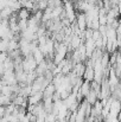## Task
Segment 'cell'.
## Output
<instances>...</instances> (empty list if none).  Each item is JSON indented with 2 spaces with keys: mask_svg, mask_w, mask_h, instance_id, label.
<instances>
[{
  "mask_svg": "<svg viewBox=\"0 0 121 122\" xmlns=\"http://www.w3.org/2000/svg\"><path fill=\"white\" fill-rule=\"evenodd\" d=\"M90 91V82H87V81H83L82 84H81L80 89H79V92L81 94L82 97H85Z\"/></svg>",
  "mask_w": 121,
  "mask_h": 122,
  "instance_id": "cell-3",
  "label": "cell"
},
{
  "mask_svg": "<svg viewBox=\"0 0 121 122\" xmlns=\"http://www.w3.org/2000/svg\"><path fill=\"white\" fill-rule=\"evenodd\" d=\"M10 103H12L11 97H8V96H5V95H1V94H0V107H6V106H8Z\"/></svg>",
  "mask_w": 121,
  "mask_h": 122,
  "instance_id": "cell-6",
  "label": "cell"
},
{
  "mask_svg": "<svg viewBox=\"0 0 121 122\" xmlns=\"http://www.w3.org/2000/svg\"><path fill=\"white\" fill-rule=\"evenodd\" d=\"M18 29H19V32L26 30L27 29V20H18Z\"/></svg>",
  "mask_w": 121,
  "mask_h": 122,
  "instance_id": "cell-8",
  "label": "cell"
},
{
  "mask_svg": "<svg viewBox=\"0 0 121 122\" xmlns=\"http://www.w3.org/2000/svg\"><path fill=\"white\" fill-rule=\"evenodd\" d=\"M0 21H1V20H0Z\"/></svg>",
  "mask_w": 121,
  "mask_h": 122,
  "instance_id": "cell-16",
  "label": "cell"
},
{
  "mask_svg": "<svg viewBox=\"0 0 121 122\" xmlns=\"http://www.w3.org/2000/svg\"><path fill=\"white\" fill-rule=\"evenodd\" d=\"M94 122H101V120H100V119H95V120H94Z\"/></svg>",
  "mask_w": 121,
  "mask_h": 122,
  "instance_id": "cell-11",
  "label": "cell"
},
{
  "mask_svg": "<svg viewBox=\"0 0 121 122\" xmlns=\"http://www.w3.org/2000/svg\"><path fill=\"white\" fill-rule=\"evenodd\" d=\"M76 26L81 32H83L87 29V20H85V14L84 13H76Z\"/></svg>",
  "mask_w": 121,
  "mask_h": 122,
  "instance_id": "cell-1",
  "label": "cell"
},
{
  "mask_svg": "<svg viewBox=\"0 0 121 122\" xmlns=\"http://www.w3.org/2000/svg\"><path fill=\"white\" fill-rule=\"evenodd\" d=\"M42 100H43V92L42 91L35 92V94H32L27 97V104L29 106H35V104L42 102Z\"/></svg>",
  "mask_w": 121,
  "mask_h": 122,
  "instance_id": "cell-2",
  "label": "cell"
},
{
  "mask_svg": "<svg viewBox=\"0 0 121 122\" xmlns=\"http://www.w3.org/2000/svg\"><path fill=\"white\" fill-rule=\"evenodd\" d=\"M1 88H2V85H1V84H0V91H1Z\"/></svg>",
  "mask_w": 121,
  "mask_h": 122,
  "instance_id": "cell-13",
  "label": "cell"
},
{
  "mask_svg": "<svg viewBox=\"0 0 121 122\" xmlns=\"http://www.w3.org/2000/svg\"><path fill=\"white\" fill-rule=\"evenodd\" d=\"M7 43H8V41H5V39L0 41V53L1 52H7Z\"/></svg>",
  "mask_w": 121,
  "mask_h": 122,
  "instance_id": "cell-9",
  "label": "cell"
},
{
  "mask_svg": "<svg viewBox=\"0 0 121 122\" xmlns=\"http://www.w3.org/2000/svg\"><path fill=\"white\" fill-rule=\"evenodd\" d=\"M0 77H1V76H0Z\"/></svg>",
  "mask_w": 121,
  "mask_h": 122,
  "instance_id": "cell-14",
  "label": "cell"
},
{
  "mask_svg": "<svg viewBox=\"0 0 121 122\" xmlns=\"http://www.w3.org/2000/svg\"><path fill=\"white\" fill-rule=\"evenodd\" d=\"M30 17H31V12H29V11L25 10V8H20V10L17 12V18H18V20H27Z\"/></svg>",
  "mask_w": 121,
  "mask_h": 122,
  "instance_id": "cell-5",
  "label": "cell"
},
{
  "mask_svg": "<svg viewBox=\"0 0 121 122\" xmlns=\"http://www.w3.org/2000/svg\"><path fill=\"white\" fill-rule=\"evenodd\" d=\"M84 100L88 102V104H90V106L93 107V106H94V103L97 101V94H96L94 90H91V89H90L89 94L84 97Z\"/></svg>",
  "mask_w": 121,
  "mask_h": 122,
  "instance_id": "cell-4",
  "label": "cell"
},
{
  "mask_svg": "<svg viewBox=\"0 0 121 122\" xmlns=\"http://www.w3.org/2000/svg\"><path fill=\"white\" fill-rule=\"evenodd\" d=\"M0 41H1V39H0Z\"/></svg>",
  "mask_w": 121,
  "mask_h": 122,
  "instance_id": "cell-15",
  "label": "cell"
},
{
  "mask_svg": "<svg viewBox=\"0 0 121 122\" xmlns=\"http://www.w3.org/2000/svg\"><path fill=\"white\" fill-rule=\"evenodd\" d=\"M101 38V35H100V32H99V30H93V35H91V39L94 41H96L97 39H100Z\"/></svg>",
  "mask_w": 121,
  "mask_h": 122,
  "instance_id": "cell-10",
  "label": "cell"
},
{
  "mask_svg": "<svg viewBox=\"0 0 121 122\" xmlns=\"http://www.w3.org/2000/svg\"><path fill=\"white\" fill-rule=\"evenodd\" d=\"M0 94H1V95H5V96H8V97H11V96H12L11 86H10V85H2Z\"/></svg>",
  "mask_w": 121,
  "mask_h": 122,
  "instance_id": "cell-7",
  "label": "cell"
},
{
  "mask_svg": "<svg viewBox=\"0 0 121 122\" xmlns=\"http://www.w3.org/2000/svg\"><path fill=\"white\" fill-rule=\"evenodd\" d=\"M27 1H31V2H36V0H27Z\"/></svg>",
  "mask_w": 121,
  "mask_h": 122,
  "instance_id": "cell-12",
  "label": "cell"
}]
</instances>
